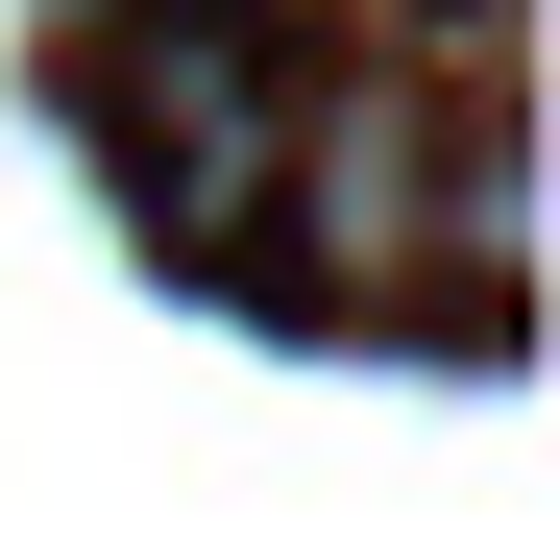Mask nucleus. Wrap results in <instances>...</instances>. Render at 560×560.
<instances>
[{"label": "nucleus", "mask_w": 560, "mask_h": 560, "mask_svg": "<svg viewBox=\"0 0 560 560\" xmlns=\"http://www.w3.org/2000/svg\"><path fill=\"white\" fill-rule=\"evenodd\" d=\"M463 122L488 98H439L415 49H365V73H317L293 98V147H268V244L317 268L341 317H463Z\"/></svg>", "instance_id": "1"}, {"label": "nucleus", "mask_w": 560, "mask_h": 560, "mask_svg": "<svg viewBox=\"0 0 560 560\" xmlns=\"http://www.w3.org/2000/svg\"><path fill=\"white\" fill-rule=\"evenodd\" d=\"M268 147H293V73L171 0V25L122 49V171H147V220H171V244H268Z\"/></svg>", "instance_id": "2"}]
</instances>
